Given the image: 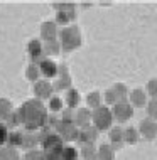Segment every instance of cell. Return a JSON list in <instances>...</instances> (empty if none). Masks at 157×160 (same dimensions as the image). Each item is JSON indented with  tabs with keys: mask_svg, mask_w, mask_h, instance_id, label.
Returning a JSON list of instances; mask_svg holds the SVG:
<instances>
[{
	"mask_svg": "<svg viewBox=\"0 0 157 160\" xmlns=\"http://www.w3.org/2000/svg\"><path fill=\"white\" fill-rule=\"evenodd\" d=\"M52 160H78V152L73 147H63V150Z\"/></svg>",
	"mask_w": 157,
	"mask_h": 160,
	"instance_id": "6",
	"label": "cell"
},
{
	"mask_svg": "<svg viewBox=\"0 0 157 160\" xmlns=\"http://www.w3.org/2000/svg\"><path fill=\"white\" fill-rule=\"evenodd\" d=\"M61 133H63L64 138H69V140H75V138L78 137L76 128L73 127V125H69L68 122H63V123H61Z\"/></svg>",
	"mask_w": 157,
	"mask_h": 160,
	"instance_id": "7",
	"label": "cell"
},
{
	"mask_svg": "<svg viewBox=\"0 0 157 160\" xmlns=\"http://www.w3.org/2000/svg\"><path fill=\"white\" fill-rule=\"evenodd\" d=\"M61 41H63V47L66 51H71L78 47L81 44V39H80V32H78L76 27H69V29H64L61 32Z\"/></svg>",
	"mask_w": 157,
	"mask_h": 160,
	"instance_id": "3",
	"label": "cell"
},
{
	"mask_svg": "<svg viewBox=\"0 0 157 160\" xmlns=\"http://www.w3.org/2000/svg\"><path fill=\"white\" fill-rule=\"evenodd\" d=\"M25 160H46V157L42 155V152H37V150H32L25 155Z\"/></svg>",
	"mask_w": 157,
	"mask_h": 160,
	"instance_id": "14",
	"label": "cell"
},
{
	"mask_svg": "<svg viewBox=\"0 0 157 160\" xmlns=\"http://www.w3.org/2000/svg\"><path fill=\"white\" fill-rule=\"evenodd\" d=\"M7 140H8V130L3 123H0V147L5 145Z\"/></svg>",
	"mask_w": 157,
	"mask_h": 160,
	"instance_id": "13",
	"label": "cell"
},
{
	"mask_svg": "<svg viewBox=\"0 0 157 160\" xmlns=\"http://www.w3.org/2000/svg\"><path fill=\"white\" fill-rule=\"evenodd\" d=\"M41 49H42V47H41V44H39L37 41H32L29 44V52H30L32 58H37V56L41 54Z\"/></svg>",
	"mask_w": 157,
	"mask_h": 160,
	"instance_id": "12",
	"label": "cell"
},
{
	"mask_svg": "<svg viewBox=\"0 0 157 160\" xmlns=\"http://www.w3.org/2000/svg\"><path fill=\"white\" fill-rule=\"evenodd\" d=\"M66 99H68V105L71 108H75L78 105V101H80V96H78V93L75 91V89H71V91H68Z\"/></svg>",
	"mask_w": 157,
	"mask_h": 160,
	"instance_id": "11",
	"label": "cell"
},
{
	"mask_svg": "<svg viewBox=\"0 0 157 160\" xmlns=\"http://www.w3.org/2000/svg\"><path fill=\"white\" fill-rule=\"evenodd\" d=\"M0 160H17V152L12 148H3L0 152Z\"/></svg>",
	"mask_w": 157,
	"mask_h": 160,
	"instance_id": "10",
	"label": "cell"
},
{
	"mask_svg": "<svg viewBox=\"0 0 157 160\" xmlns=\"http://www.w3.org/2000/svg\"><path fill=\"white\" fill-rule=\"evenodd\" d=\"M93 122L97 125V128L107 130L110 127V122H112L110 111H108L107 108H97V111H95V115H93Z\"/></svg>",
	"mask_w": 157,
	"mask_h": 160,
	"instance_id": "4",
	"label": "cell"
},
{
	"mask_svg": "<svg viewBox=\"0 0 157 160\" xmlns=\"http://www.w3.org/2000/svg\"><path fill=\"white\" fill-rule=\"evenodd\" d=\"M36 93L39 98H47L51 94V86L47 83H37L36 84Z\"/></svg>",
	"mask_w": 157,
	"mask_h": 160,
	"instance_id": "9",
	"label": "cell"
},
{
	"mask_svg": "<svg viewBox=\"0 0 157 160\" xmlns=\"http://www.w3.org/2000/svg\"><path fill=\"white\" fill-rule=\"evenodd\" d=\"M61 150H63V138L58 137V135H47L42 142V155L47 158V160H52L58 155Z\"/></svg>",
	"mask_w": 157,
	"mask_h": 160,
	"instance_id": "2",
	"label": "cell"
},
{
	"mask_svg": "<svg viewBox=\"0 0 157 160\" xmlns=\"http://www.w3.org/2000/svg\"><path fill=\"white\" fill-rule=\"evenodd\" d=\"M132 98H133V101L137 103V106H142V103H144V96H142V93H140V91H135Z\"/></svg>",
	"mask_w": 157,
	"mask_h": 160,
	"instance_id": "18",
	"label": "cell"
},
{
	"mask_svg": "<svg viewBox=\"0 0 157 160\" xmlns=\"http://www.w3.org/2000/svg\"><path fill=\"white\" fill-rule=\"evenodd\" d=\"M20 118L29 130L41 128L46 122V110L39 99H29L20 108Z\"/></svg>",
	"mask_w": 157,
	"mask_h": 160,
	"instance_id": "1",
	"label": "cell"
},
{
	"mask_svg": "<svg viewBox=\"0 0 157 160\" xmlns=\"http://www.w3.org/2000/svg\"><path fill=\"white\" fill-rule=\"evenodd\" d=\"M73 17H75V12H73V10H61L58 20H59V22H66L68 19H73Z\"/></svg>",
	"mask_w": 157,
	"mask_h": 160,
	"instance_id": "15",
	"label": "cell"
},
{
	"mask_svg": "<svg viewBox=\"0 0 157 160\" xmlns=\"http://www.w3.org/2000/svg\"><path fill=\"white\" fill-rule=\"evenodd\" d=\"M41 71H42L44 76L51 78V76H54L56 72H58V66H56L52 61H42L41 62Z\"/></svg>",
	"mask_w": 157,
	"mask_h": 160,
	"instance_id": "8",
	"label": "cell"
},
{
	"mask_svg": "<svg viewBox=\"0 0 157 160\" xmlns=\"http://www.w3.org/2000/svg\"><path fill=\"white\" fill-rule=\"evenodd\" d=\"M98 103H100V96H98V94H95V93H91L88 96V105L98 108Z\"/></svg>",
	"mask_w": 157,
	"mask_h": 160,
	"instance_id": "16",
	"label": "cell"
},
{
	"mask_svg": "<svg viewBox=\"0 0 157 160\" xmlns=\"http://www.w3.org/2000/svg\"><path fill=\"white\" fill-rule=\"evenodd\" d=\"M115 116L118 120H128L130 116H132V108H130L128 103H125V101H118L115 105Z\"/></svg>",
	"mask_w": 157,
	"mask_h": 160,
	"instance_id": "5",
	"label": "cell"
},
{
	"mask_svg": "<svg viewBox=\"0 0 157 160\" xmlns=\"http://www.w3.org/2000/svg\"><path fill=\"white\" fill-rule=\"evenodd\" d=\"M61 105H63V103H61V99L59 98H51V110L52 111H59L61 110Z\"/></svg>",
	"mask_w": 157,
	"mask_h": 160,
	"instance_id": "17",
	"label": "cell"
}]
</instances>
